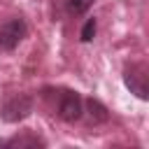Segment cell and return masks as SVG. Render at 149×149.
<instances>
[{"label": "cell", "instance_id": "cell-1", "mask_svg": "<svg viewBox=\"0 0 149 149\" xmlns=\"http://www.w3.org/2000/svg\"><path fill=\"white\" fill-rule=\"evenodd\" d=\"M30 112H33V95H28V93H16V95H12V98L2 105L0 116H2V121H7V123H19V121H23L26 116H30Z\"/></svg>", "mask_w": 149, "mask_h": 149}, {"label": "cell", "instance_id": "cell-2", "mask_svg": "<svg viewBox=\"0 0 149 149\" xmlns=\"http://www.w3.org/2000/svg\"><path fill=\"white\" fill-rule=\"evenodd\" d=\"M28 26L23 19H9L7 23L0 26V49L2 51H12L21 44V40L26 37Z\"/></svg>", "mask_w": 149, "mask_h": 149}, {"label": "cell", "instance_id": "cell-3", "mask_svg": "<svg viewBox=\"0 0 149 149\" xmlns=\"http://www.w3.org/2000/svg\"><path fill=\"white\" fill-rule=\"evenodd\" d=\"M123 81L130 88V93H135L140 100L149 98V88H147V68L144 65H130L123 72Z\"/></svg>", "mask_w": 149, "mask_h": 149}, {"label": "cell", "instance_id": "cell-4", "mask_svg": "<svg viewBox=\"0 0 149 149\" xmlns=\"http://www.w3.org/2000/svg\"><path fill=\"white\" fill-rule=\"evenodd\" d=\"M81 98L77 91H63L61 93V100H58V116L63 121H77L81 116Z\"/></svg>", "mask_w": 149, "mask_h": 149}, {"label": "cell", "instance_id": "cell-5", "mask_svg": "<svg viewBox=\"0 0 149 149\" xmlns=\"http://www.w3.org/2000/svg\"><path fill=\"white\" fill-rule=\"evenodd\" d=\"M5 147L9 149H23V147H44V140H40L33 133H23V135H14L5 142Z\"/></svg>", "mask_w": 149, "mask_h": 149}, {"label": "cell", "instance_id": "cell-6", "mask_svg": "<svg viewBox=\"0 0 149 149\" xmlns=\"http://www.w3.org/2000/svg\"><path fill=\"white\" fill-rule=\"evenodd\" d=\"M86 112H88V116H91L93 123H105L109 119V109L100 100H95V98H88L86 100Z\"/></svg>", "mask_w": 149, "mask_h": 149}, {"label": "cell", "instance_id": "cell-7", "mask_svg": "<svg viewBox=\"0 0 149 149\" xmlns=\"http://www.w3.org/2000/svg\"><path fill=\"white\" fill-rule=\"evenodd\" d=\"M91 5H93V0H68V12L77 16V14H84Z\"/></svg>", "mask_w": 149, "mask_h": 149}, {"label": "cell", "instance_id": "cell-8", "mask_svg": "<svg viewBox=\"0 0 149 149\" xmlns=\"http://www.w3.org/2000/svg\"><path fill=\"white\" fill-rule=\"evenodd\" d=\"M95 19H88L86 23H84V28H81V35H79V40L81 42H91L93 37H95Z\"/></svg>", "mask_w": 149, "mask_h": 149}]
</instances>
